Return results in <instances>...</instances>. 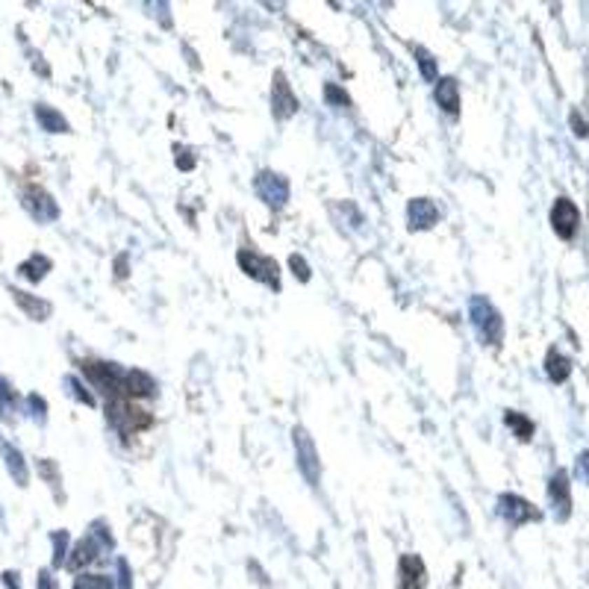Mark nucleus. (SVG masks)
I'll list each match as a JSON object with an SVG mask.
<instances>
[{
	"label": "nucleus",
	"mask_w": 589,
	"mask_h": 589,
	"mask_svg": "<svg viewBox=\"0 0 589 589\" xmlns=\"http://www.w3.org/2000/svg\"><path fill=\"white\" fill-rule=\"evenodd\" d=\"M504 419H507V424H510V427L515 430V436H519L522 442H527L530 436H534V422H530V419H525L522 413H515V410H510V413L504 415Z\"/></svg>",
	"instance_id": "obj_14"
},
{
	"label": "nucleus",
	"mask_w": 589,
	"mask_h": 589,
	"mask_svg": "<svg viewBox=\"0 0 589 589\" xmlns=\"http://www.w3.org/2000/svg\"><path fill=\"white\" fill-rule=\"evenodd\" d=\"M327 97H330V100H339L342 106L348 104V95H345V92H339V89H333V85H327Z\"/></svg>",
	"instance_id": "obj_21"
},
{
	"label": "nucleus",
	"mask_w": 589,
	"mask_h": 589,
	"mask_svg": "<svg viewBox=\"0 0 589 589\" xmlns=\"http://www.w3.org/2000/svg\"><path fill=\"white\" fill-rule=\"evenodd\" d=\"M12 295H15V300H18V304H21V307H24L27 312H30V315H33V319H39V321H41V319H45V315L50 312V304H45V300H36V298H27L24 292H12Z\"/></svg>",
	"instance_id": "obj_15"
},
{
	"label": "nucleus",
	"mask_w": 589,
	"mask_h": 589,
	"mask_svg": "<svg viewBox=\"0 0 589 589\" xmlns=\"http://www.w3.org/2000/svg\"><path fill=\"white\" fill-rule=\"evenodd\" d=\"M439 219V212H436V207L430 204L427 198H419V200H413L410 204V221H413V227H430Z\"/></svg>",
	"instance_id": "obj_11"
},
{
	"label": "nucleus",
	"mask_w": 589,
	"mask_h": 589,
	"mask_svg": "<svg viewBox=\"0 0 589 589\" xmlns=\"http://www.w3.org/2000/svg\"><path fill=\"white\" fill-rule=\"evenodd\" d=\"M545 371H548V377L554 383H563L569 377V371H571V363H569V356H563L557 348L548 351V360H545Z\"/></svg>",
	"instance_id": "obj_13"
},
{
	"label": "nucleus",
	"mask_w": 589,
	"mask_h": 589,
	"mask_svg": "<svg viewBox=\"0 0 589 589\" xmlns=\"http://www.w3.org/2000/svg\"><path fill=\"white\" fill-rule=\"evenodd\" d=\"M578 224H581V212L578 207L571 204L569 198H557L554 207H551V227L560 239H571L578 233Z\"/></svg>",
	"instance_id": "obj_4"
},
{
	"label": "nucleus",
	"mask_w": 589,
	"mask_h": 589,
	"mask_svg": "<svg viewBox=\"0 0 589 589\" xmlns=\"http://www.w3.org/2000/svg\"><path fill=\"white\" fill-rule=\"evenodd\" d=\"M256 192L265 198V204H271V207H283L286 195H289V186H286V180H283L280 174H271V171H265V174L256 177Z\"/></svg>",
	"instance_id": "obj_6"
},
{
	"label": "nucleus",
	"mask_w": 589,
	"mask_h": 589,
	"mask_svg": "<svg viewBox=\"0 0 589 589\" xmlns=\"http://www.w3.org/2000/svg\"><path fill=\"white\" fill-rule=\"evenodd\" d=\"M239 265L245 268V275H251L254 280H263L265 286L271 289H280V271H277V263L271 260V256H260V254H248L242 251L239 254Z\"/></svg>",
	"instance_id": "obj_3"
},
{
	"label": "nucleus",
	"mask_w": 589,
	"mask_h": 589,
	"mask_svg": "<svg viewBox=\"0 0 589 589\" xmlns=\"http://www.w3.org/2000/svg\"><path fill=\"white\" fill-rule=\"evenodd\" d=\"M548 495L554 501L560 519H569V513H571V492H569V475H566L563 469L554 471V478L548 483Z\"/></svg>",
	"instance_id": "obj_7"
},
{
	"label": "nucleus",
	"mask_w": 589,
	"mask_h": 589,
	"mask_svg": "<svg viewBox=\"0 0 589 589\" xmlns=\"http://www.w3.org/2000/svg\"><path fill=\"white\" fill-rule=\"evenodd\" d=\"M571 124H574V133H578V136H586V133H589V127L581 121L578 112H571Z\"/></svg>",
	"instance_id": "obj_20"
},
{
	"label": "nucleus",
	"mask_w": 589,
	"mask_h": 589,
	"mask_svg": "<svg viewBox=\"0 0 589 589\" xmlns=\"http://www.w3.org/2000/svg\"><path fill=\"white\" fill-rule=\"evenodd\" d=\"M578 475H581L583 480H589V454H581V457H578Z\"/></svg>",
	"instance_id": "obj_19"
},
{
	"label": "nucleus",
	"mask_w": 589,
	"mask_h": 589,
	"mask_svg": "<svg viewBox=\"0 0 589 589\" xmlns=\"http://www.w3.org/2000/svg\"><path fill=\"white\" fill-rule=\"evenodd\" d=\"M295 448H298V459H300L304 475L310 480H315V478H319V469H315V448H312V442H310V436L304 434V430H295Z\"/></svg>",
	"instance_id": "obj_9"
},
{
	"label": "nucleus",
	"mask_w": 589,
	"mask_h": 589,
	"mask_svg": "<svg viewBox=\"0 0 589 589\" xmlns=\"http://www.w3.org/2000/svg\"><path fill=\"white\" fill-rule=\"evenodd\" d=\"M436 100H439V106H442L445 112L457 115V106H459V89H457V80H451V77L439 80V85H436Z\"/></svg>",
	"instance_id": "obj_12"
},
{
	"label": "nucleus",
	"mask_w": 589,
	"mask_h": 589,
	"mask_svg": "<svg viewBox=\"0 0 589 589\" xmlns=\"http://www.w3.org/2000/svg\"><path fill=\"white\" fill-rule=\"evenodd\" d=\"M271 104H275L277 118H289V115L298 109V100H295L289 83H286V77L280 74V71L275 74V95H271Z\"/></svg>",
	"instance_id": "obj_8"
},
{
	"label": "nucleus",
	"mask_w": 589,
	"mask_h": 589,
	"mask_svg": "<svg viewBox=\"0 0 589 589\" xmlns=\"http://www.w3.org/2000/svg\"><path fill=\"white\" fill-rule=\"evenodd\" d=\"M106 419L118 427V430H124V434H136V430H141V427H148L151 424V415H145V410H139V407H133L130 401L127 398H109V404H106Z\"/></svg>",
	"instance_id": "obj_1"
},
{
	"label": "nucleus",
	"mask_w": 589,
	"mask_h": 589,
	"mask_svg": "<svg viewBox=\"0 0 589 589\" xmlns=\"http://www.w3.org/2000/svg\"><path fill=\"white\" fill-rule=\"evenodd\" d=\"M36 115H39V121L45 124L50 133H62V130H68V124H65V118H62V115L50 112L48 106H39V109H36Z\"/></svg>",
	"instance_id": "obj_16"
},
{
	"label": "nucleus",
	"mask_w": 589,
	"mask_h": 589,
	"mask_svg": "<svg viewBox=\"0 0 589 589\" xmlns=\"http://www.w3.org/2000/svg\"><path fill=\"white\" fill-rule=\"evenodd\" d=\"M289 265L295 268V277H300V280H310V271H307V263L300 260V256H292V260H289Z\"/></svg>",
	"instance_id": "obj_17"
},
{
	"label": "nucleus",
	"mask_w": 589,
	"mask_h": 589,
	"mask_svg": "<svg viewBox=\"0 0 589 589\" xmlns=\"http://www.w3.org/2000/svg\"><path fill=\"white\" fill-rule=\"evenodd\" d=\"M471 321H475V327H478V333H480L483 342H490V345H498L501 342L504 324H501V315H498V310L490 304V300H483V298L471 300Z\"/></svg>",
	"instance_id": "obj_2"
},
{
	"label": "nucleus",
	"mask_w": 589,
	"mask_h": 589,
	"mask_svg": "<svg viewBox=\"0 0 589 589\" xmlns=\"http://www.w3.org/2000/svg\"><path fill=\"white\" fill-rule=\"evenodd\" d=\"M39 589H53V586H50V578H48V574H39Z\"/></svg>",
	"instance_id": "obj_22"
},
{
	"label": "nucleus",
	"mask_w": 589,
	"mask_h": 589,
	"mask_svg": "<svg viewBox=\"0 0 589 589\" xmlns=\"http://www.w3.org/2000/svg\"><path fill=\"white\" fill-rule=\"evenodd\" d=\"M498 504H501V513L507 515V522L510 525H525V522H534L539 519V510L530 504V501L519 498V495H501L498 498Z\"/></svg>",
	"instance_id": "obj_5"
},
{
	"label": "nucleus",
	"mask_w": 589,
	"mask_h": 589,
	"mask_svg": "<svg viewBox=\"0 0 589 589\" xmlns=\"http://www.w3.org/2000/svg\"><path fill=\"white\" fill-rule=\"evenodd\" d=\"M401 578H404L401 589H422L424 586V566H422V560L419 557H404V560H401Z\"/></svg>",
	"instance_id": "obj_10"
},
{
	"label": "nucleus",
	"mask_w": 589,
	"mask_h": 589,
	"mask_svg": "<svg viewBox=\"0 0 589 589\" xmlns=\"http://www.w3.org/2000/svg\"><path fill=\"white\" fill-rule=\"evenodd\" d=\"M415 53H419V56H422V60H419V62H422V71H424V77H434V60H430V53H424L422 48H419V50H415Z\"/></svg>",
	"instance_id": "obj_18"
}]
</instances>
